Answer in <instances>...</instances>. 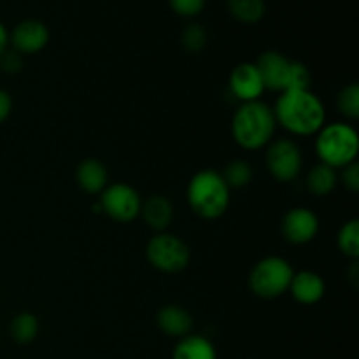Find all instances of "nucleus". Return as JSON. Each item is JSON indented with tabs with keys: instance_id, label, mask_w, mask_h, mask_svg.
<instances>
[{
	"instance_id": "nucleus-1",
	"label": "nucleus",
	"mask_w": 359,
	"mask_h": 359,
	"mask_svg": "<svg viewBox=\"0 0 359 359\" xmlns=\"http://www.w3.org/2000/svg\"><path fill=\"white\" fill-rule=\"evenodd\" d=\"M272 111L277 125L291 135H316L326 125L325 104L312 90L283 91Z\"/></svg>"
},
{
	"instance_id": "nucleus-2",
	"label": "nucleus",
	"mask_w": 359,
	"mask_h": 359,
	"mask_svg": "<svg viewBox=\"0 0 359 359\" xmlns=\"http://www.w3.org/2000/svg\"><path fill=\"white\" fill-rule=\"evenodd\" d=\"M276 128L277 121L272 107L262 100L241 104L231 119L233 140L248 151H258L269 146L276 135Z\"/></svg>"
},
{
	"instance_id": "nucleus-3",
	"label": "nucleus",
	"mask_w": 359,
	"mask_h": 359,
	"mask_svg": "<svg viewBox=\"0 0 359 359\" xmlns=\"http://www.w3.org/2000/svg\"><path fill=\"white\" fill-rule=\"evenodd\" d=\"M231 189L224 182L221 172L205 168L189 179L186 198L193 212L202 219H217L228 210Z\"/></svg>"
},
{
	"instance_id": "nucleus-4",
	"label": "nucleus",
	"mask_w": 359,
	"mask_h": 359,
	"mask_svg": "<svg viewBox=\"0 0 359 359\" xmlns=\"http://www.w3.org/2000/svg\"><path fill=\"white\" fill-rule=\"evenodd\" d=\"M359 153V135L356 128L344 121L326 123L316 133V154L319 163L339 168L354 163Z\"/></svg>"
},
{
	"instance_id": "nucleus-5",
	"label": "nucleus",
	"mask_w": 359,
	"mask_h": 359,
	"mask_svg": "<svg viewBox=\"0 0 359 359\" xmlns=\"http://www.w3.org/2000/svg\"><path fill=\"white\" fill-rule=\"evenodd\" d=\"M294 270L287 259L280 256H266L252 266L249 273V287L263 300H273L290 291Z\"/></svg>"
},
{
	"instance_id": "nucleus-6",
	"label": "nucleus",
	"mask_w": 359,
	"mask_h": 359,
	"mask_svg": "<svg viewBox=\"0 0 359 359\" xmlns=\"http://www.w3.org/2000/svg\"><path fill=\"white\" fill-rule=\"evenodd\" d=\"M146 258L149 265L160 272L177 273L189 265L191 251L177 235L160 231L147 242Z\"/></svg>"
},
{
	"instance_id": "nucleus-7",
	"label": "nucleus",
	"mask_w": 359,
	"mask_h": 359,
	"mask_svg": "<svg viewBox=\"0 0 359 359\" xmlns=\"http://www.w3.org/2000/svg\"><path fill=\"white\" fill-rule=\"evenodd\" d=\"M98 196V209H102V212L116 223H132L139 217L142 198L133 186L126 182H114Z\"/></svg>"
},
{
	"instance_id": "nucleus-8",
	"label": "nucleus",
	"mask_w": 359,
	"mask_h": 359,
	"mask_svg": "<svg viewBox=\"0 0 359 359\" xmlns=\"http://www.w3.org/2000/svg\"><path fill=\"white\" fill-rule=\"evenodd\" d=\"M265 163L276 181L293 182L304 167V156L294 140L276 139L266 146Z\"/></svg>"
},
{
	"instance_id": "nucleus-9",
	"label": "nucleus",
	"mask_w": 359,
	"mask_h": 359,
	"mask_svg": "<svg viewBox=\"0 0 359 359\" xmlns=\"http://www.w3.org/2000/svg\"><path fill=\"white\" fill-rule=\"evenodd\" d=\"M280 231L290 244H309L319 233L318 214L307 207H294L284 214L283 221H280Z\"/></svg>"
},
{
	"instance_id": "nucleus-10",
	"label": "nucleus",
	"mask_w": 359,
	"mask_h": 359,
	"mask_svg": "<svg viewBox=\"0 0 359 359\" xmlns=\"http://www.w3.org/2000/svg\"><path fill=\"white\" fill-rule=\"evenodd\" d=\"M255 65L262 76L265 90L279 91V93L290 90L293 60L279 51H265L258 56Z\"/></svg>"
},
{
	"instance_id": "nucleus-11",
	"label": "nucleus",
	"mask_w": 359,
	"mask_h": 359,
	"mask_svg": "<svg viewBox=\"0 0 359 359\" xmlns=\"http://www.w3.org/2000/svg\"><path fill=\"white\" fill-rule=\"evenodd\" d=\"M228 90H230L231 97L241 102V104L259 100L262 95L266 91L256 65L248 62L238 63L231 70L230 77H228Z\"/></svg>"
},
{
	"instance_id": "nucleus-12",
	"label": "nucleus",
	"mask_w": 359,
	"mask_h": 359,
	"mask_svg": "<svg viewBox=\"0 0 359 359\" xmlns=\"http://www.w3.org/2000/svg\"><path fill=\"white\" fill-rule=\"evenodd\" d=\"M9 42L16 53L23 55H37L48 46L49 30L42 21L27 20L21 21L11 32Z\"/></svg>"
},
{
	"instance_id": "nucleus-13",
	"label": "nucleus",
	"mask_w": 359,
	"mask_h": 359,
	"mask_svg": "<svg viewBox=\"0 0 359 359\" xmlns=\"http://www.w3.org/2000/svg\"><path fill=\"white\" fill-rule=\"evenodd\" d=\"M290 293L298 304L316 305L323 300L326 293L325 279L318 272H312V270L294 272L290 284Z\"/></svg>"
},
{
	"instance_id": "nucleus-14",
	"label": "nucleus",
	"mask_w": 359,
	"mask_h": 359,
	"mask_svg": "<svg viewBox=\"0 0 359 359\" xmlns=\"http://www.w3.org/2000/svg\"><path fill=\"white\" fill-rule=\"evenodd\" d=\"M156 325L161 333L172 339H184L193 330V316L181 305H165L158 311Z\"/></svg>"
},
{
	"instance_id": "nucleus-15",
	"label": "nucleus",
	"mask_w": 359,
	"mask_h": 359,
	"mask_svg": "<svg viewBox=\"0 0 359 359\" xmlns=\"http://www.w3.org/2000/svg\"><path fill=\"white\" fill-rule=\"evenodd\" d=\"M76 181L88 195H100L109 186V170L97 158H86L77 165Z\"/></svg>"
},
{
	"instance_id": "nucleus-16",
	"label": "nucleus",
	"mask_w": 359,
	"mask_h": 359,
	"mask_svg": "<svg viewBox=\"0 0 359 359\" xmlns=\"http://www.w3.org/2000/svg\"><path fill=\"white\" fill-rule=\"evenodd\" d=\"M140 217L144 223L154 231H165L170 226L172 219H174V207L172 202L163 195H153L147 200H142V207H140Z\"/></svg>"
},
{
	"instance_id": "nucleus-17",
	"label": "nucleus",
	"mask_w": 359,
	"mask_h": 359,
	"mask_svg": "<svg viewBox=\"0 0 359 359\" xmlns=\"http://www.w3.org/2000/svg\"><path fill=\"white\" fill-rule=\"evenodd\" d=\"M172 359H217L214 344L203 335H186L179 339L172 351Z\"/></svg>"
},
{
	"instance_id": "nucleus-18",
	"label": "nucleus",
	"mask_w": 359,
	"mask_h": 359,
	"mask_svg": "<svg viewBox=\"0 0 359 359\" xmlns=\"http://www.w3.org/2000/svg\"><path fill=\"white\" fill-rule=\"evenodd\" d=\"M337 184H339V174H337L335 168L328 167L325 163H316L309 170L307 179H305V186H307L309 193L319 196V198L332 195Z\"/></svg>"
},
{
	"instance_id": "nucleus-19",
	"label": "nucleus",
	"mask_w": 359,
	"mask_h": 359,
	"mask_svg": "<svg viewBox=\"0 0 359 359\" xmlns=\"http://www.w3.org/2000/svg\"><path fill=\"white\" fill-rule=\"evenodd\" d=\"M39 330H41L39 318L35 314H32V312H20L18 316H14L9 326L13 340L16 344H21V346H27V344L34 342L39 337Z\"/></svg>"
},
{
	"instance_id": "nucleus-20",
	"label": "nucleus",
	"mask_w": 359,
	"mask_h": 359,
	"mask_svg": "<svg viewBox=\"0 0 359 359\" xmlns=\"http://www.w3.org/2000/svg\"><path fill=\"white\" fill-rule=\"evenodd\" d=\"M228 11L241 23L255 25L266 13L265 0H228Z\"/></svg>"
},
{
	"instance_id": "nucleus-21",
	"label": "nucleus",
	"mask_w": 359,
	"mask_h": 359,
	"mask_svg": "<svg viewBox=\"0 0 359 359\" xmlns=\"http://www.w3.org/2000/svg\"><path fill=\"white\" fill-rule=\"evenodd\" d=\"M221 175H223V179H224V182L228 184V188L241 189V188H245V186L252 181V175H255V172H252V167L249 161L233 160V161H230L226 167H224V170L221 172Z\"/></svg>"
},
{
	"instance_id": "nucleus-22",
	"label": "nucleus",
	"mask_w": 359,
	"mask_h": 359,
	"mask_svg": "<svg viewBox=\"0 0 359 359\" xmlns=\"http://www.w3.org/2000/svg\"><path fill=\"white\" fill-rule=\"evenodd\" d=\"M337 245L340 252L351 259H358L359 256V221L351 219L344 224L337 235Z\"/></svg>"
},
{
	"instance_id": "nucleus-23",
	"label": "nucleus",
	"mask_w": 359,
	"mask_h": 359,
	"mask_svg": "<svg viewBox=\"0 0 359 359\" xmlns=\"http://www.w3.org/2000/svg\"><path fill=\"white\" fill-rule=\"evenodd\" d=\"M337 107L340 114L346 116L351 121L359 118V86L356 83L349 84L340 91L337 97Z\"/></svg>"
},
{
	"instance_id": "nucleus-24",
	"label": "nucleus",
	"mask_w": 359,
	"mask_h": 359,
	"mask_svg": "<svg viewBox=\"0 0 359 359\" xmlns=\"http://www.w3.org/2000/svg\"><path fill=\"white\" fill-rule=\"evenodd\" d=\"M181 44L191 55L203 51V48L207 46V32L196 23L188 25L181 35Z\"/></svg>"
},
{
	"instance_id": "nucleus-25",
	"label": "nucleus",
	"mask_w": 359,
	"mask_h": 359,
	"mask_svg": "<svg viewBox=\"0 0 359 359\" xmlns=\"http://www.w3.org/2000/svg\"><path fill=\"white\" fill-rule=\"evenodd\" d=\"M172 11L182 18H195L205 7V0H168Z\"/></svg>"
},
{
	"instance_id": "nucleus-26",
	"label": "nucleus",
	"mask_w": 359,
	"mask_h": 359,
	"mask_svg": "<svg viewBox=\"0 0 359 359\" xmlns=\"http://www.w3.org/2000/svg\"><path fill=\"white\" fill-rule=\"evenodd\" d=\"M339 181H342V184L346 186V189H349L351 193L359 191V165L358 161L347 165L342 168V174L339 175Z\"/></svg>"
},
{
	"instance_id": "nucleus-27",
	"label": "nucleus",
	"mask_w": 359,
	"mask_h": 359,
	"mask_svg": "<svg viewBox=\"0 0 359 359\" xmlns=\"http://www.w3.org/2000/svg\"><path fill=\"white\" fill-rule=\"evenodd\" d=\"M0 67H2V70L6 74H18L23 69V58L14 49L13 51H6L0 56Z\"/></svg>"
},
{
	"instance_id": "nucleus-28",
	"label": "nucleus",
	"mask_w": 359,
	"mask_h": 359,
	"mask_svg": "<svg viewBox=\"0 0 359 359\" xmlns=\"http://www.w3.org/2000/svg\"><path fill=\"white\" fill-rule=\"evenodd\" d=\"M13 111V98L6 90H0V125L6 121Z\"/></svg>"
},
{
	"instance_id": "nucleus-29",
	"label": "nucleus",
	"mask_w": 359,
	"mask_h": 359,
	"mask_svg": "<svg viewBox=\"0 0 359 359\" xmlns=\"http://www.w3.org/2000/svg\"><path fill=\"white\" fill-rule=\"evenodd\" d=\"M7 46H9V34H7L6 27L0 23V56L7 51Z\"/></svg>"
}]
</instances>
